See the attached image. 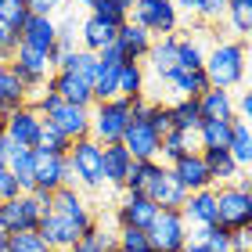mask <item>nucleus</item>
Masks as SVG:
<instances>
[{"mask_svg": "<svg viewBox=\"0 0 252 252\" xmlns=\"http://www.w3.org/2000/svg\"><path fill=\"white\" fill-rule=\"evenodd\" d=\"M245 43L242 40H223L205 54V68L202 72L209 76V87H220V90H234L238 83L245 79Z\"/></svg>", "mask_w": 252, "mask_h": 252, "instance_id": "1", "label": "nucleus"}, {"mask_svg": "<svg viewBox=\"0 0 252 252\" xmlns=\"http://www.w3.org/2000/svg\"><path fill=\"white\" fill-rule=\"evenodd\" d=\"M130 119H133V97L97 101V105L90 108V137H94L97 144H119Z\"/></svg>", "mask_w": 252, "mask_h": 252, "instance_id": "2", "label": "nucleus"}, {"mask_svg": "<svg viewBox=\"0 0 252 252\" xmlns=\"http://www.w3.org/2000/svg\"><path fill=\"white\" fill-rule=\"evenodd\" d=\"M216 223L227 231L252 227V191L238 184H216Z\"/></svg>", "mask_w": 252, "mask_h": 252, "instance_id": "3", "label": "nucleus"}, {"mask_svg": "<svg viewBox=\"0 0 252 252\" xmlns=\"http://www.w3.org/2000/svg\"><path fill=\"white\" fill-rule=\"evenodd\" d=\"M130 22L141 26L148 36H173L177 32V4L173 0H137L130 11Z\"/></svg>", "mask_w": 252, "mask_h": 252, "instance_id": "4", "label": "nucleus"}, {"mask_svg": "<svg viewBox=\"0 0 252 252\" xmlns=\"http://www.w3.org/2000/svg\"><path fill=\"white\" fill-rule=\"evenodd\" d=\"M43 205L36 194H29V191H22L18 198H7V202H0V231L4 234H15V231H36L40 220H43Z\"/></svg>", "mask_w": 252, "mask_h": 252, "instance_id": "5", "label": "nucleus"}, {"mask_svg": "<svg viewBox=\"0 0 252 252\" xmlns=\"http://www.w3.org/2000/svg\"><path fill=\"white\" fill-rule=\"evenodd\" d=\"M11 68H15L18 79L26 83L29 101L36 97L43 87H47V79H51V72H54V65H51L47 54L32 51V47H26V43H18V47H15V54H11Z\"/></svg>", "mask_w": 252, "mask_h": 252, "instance_id": "6", "label": "nucleus"}, {"mask_svg": "<svg viewBox=\"0 0 252 252\" xmlns=\"http://www.w3.org/2000/svg\"><path fill=\"white\" fill-rule=\"evenodd\" d=\"M148 242L155 252H184L188 245V220L180 209H158L155 223L148 227Z\"/></svg>", "mask_w": 252, "mask_h": 252, "instance_id": "7", "label": "nucleus"}, {"mask_svg": "<svg viewBox=\"0 0 252 252\" xmlns=\"http://www.w3.org/2000/svg\"><path fill=\"white\" fill-rule=\"evenodd\" d=\"M68 169H72V180H79L83 188H101L105 177H101V144L94 137H79L68 148Z\"/></svg>", "mask_w": 252, "mask_h": 252, "instance_id": "8", "label": "nucleus"}, {"mask_svg": "<svg viewBox=\"0 0 252 252\" xmlns=\"http://www.w3.org/2000/svg\"><path fill=\"white\" fill-rule=\"evenodd\" d=\"M4 133H7V141L15 148H29L32 152V148L40 144V133H43V116L26 101V105L11 108L4 116Z\"/></svg>", "mask_w": 252, "mask_h": 252, "instance_id": "9", "label": "nucleus"}, {"mask_svg": "<svg viewBox=\"0 0 252 252\" xmlns=\"http://www.w3.org/2000/svg\"><path fill=\"white\" fill-rule=\"evenodd\" d=\"M32 180H36L40 191H58L65 184H72V169H68V155H51L32 148ZM32 188V191H36Z\"/></svg>", "mask_w": 252, "mask_h": 252, "instance_id": "10", "label": "nucleus"}, {"mask_svg": "<svg viewBox=\"0 0 252 252\" xmlns=\"http://www.w3.org/2000/svg\"><path fill=\"white\" fill-rule=\"evenodd\" d=\"M119 144L133 155V162H158V152H162V137H158L141 116L130 119V126H126Z\"/></svg>", "mask_w": 252, "mask_h": 252, "instance_id": "11", "label": "nucleus"}, {"mask_svg": "<svg viewBox=\"0 0 252 252\" xmlns=\"http://www.w3.org/2000/svg\"><path fill=\"white\" fill-rule=\"evenodd\" d=\"M141 194H148L158 209H184V202H188V191L180 188V180L173 177V169L166 162H158V169L152 173V180H148V188Z\"/></svg>", "mask_w": 252, "mask_h": 252, "instance_id": "12", "label": "nucleus"}, {"mask_svg": "<svg viewBox=\"0 0 252 252\" xmlns=\"http://www.w3.org/2000/svg\"><path fill=\"white\" fill-rule=\"evenodd\" d=\"M51 213H58V216H65V220H72L83 234L97 223V216H94V209H90V202H87L72 184H65V188L54 191V198H51Z\"/></svg>", "mask_w": 252, "mask_h": 252, "instance_id": "13", "label": "nucleus"}, {"mask_svg": "<svg viewBox=\"0 0 252 252\" xmlns=\"http://www.w3.org/2000/svg\"><path fill=\"white\" fill-rule=\"evenodd\" d=\"M158 216V205L141 191H123V198L116 205V220L119 227H137V231H148Z\"/></svg>", "mask_w": 252, "mask_h": 252, "instance_id": "14", "label": "nucleus"}, {"mask_svg": "<svg viewBox=\"0 0 252 252\" xmlns=\"http://www.w3.org/2000/svg\"><path fill=\"white\" fill-rule=\"evenodd\" d=\"M40 238L43 242H47V249L51 252H68L72 249L79 238H83V231H79V227L72 223V220H65V216H58V213H43V220H40Z\"/></svg>", "mask_w": 252, "mask_h": 252, "instance_id": "15", "label": "nucleus"}, {"mask_svg": "<svg viewBox=\"0 0 252 252\" xmlns=\"http://www.w3.org/2000/svg\"><path fill=\"white\" fill-rule=\"evenodd\" d=\"M169 169H173V177L180 180V188H184L188 194L213 188V177H209V166H205L202 152H188V155H180L177 162H169Z\"/></svg>", "mask_w": 252, "mask_h": 252, "instance_id": "16", "label": "nucleus"}, {"mask_svg": "<svg viewBox=\"0 0 252 252\" xmlns=\"http://www.w3.org/2000/svg\"><path fill=\"white\" fill-rule=\"evenodd\" d=\"M18 43H26V47H32V51H40V54L51 58L54 43H58V22L51 15H29V22L18 32Z\"/></svg>", "mask_w": 252, "mask_h": 252, "instance_id": "17", "label": "nucleus"}, {"mask_svg": "<svg viewBox=\"0 0 252 252\" xmlns=\"http://www.w3.org/2000/svg\"><path fill=\"white\" fill-rule=\"evenodd\" d=\"M43 90H54L62 101H68V105H76V108H94V90H90V83L76 79L72 72H62V68L51 72V79H47Z\"/></svg>", "mask_w": 252, "mask_h": 252, "instance_id": "18", "label": "nucleus"}, {"mask_svg": "<svg viewBox=\"0 0 252 252\" xmlns=\"http://www.w3.org/2000/svg\"><path fill=\"white\" fill-rule=\"evenodd\" d=\"M184 252H234L231 231L220 227V223H213V227H188Z\"/></svg>", "mask_w": 252, "mask_h": 252, "instance_id": "19", "label": "nucleus"}, {"mask_svg": "<svg viewBox=\"0 0 252 252\" xmlns=\"http://www.w3.org/2000/svg\"><path fill=\"white\" fill-rule=\"evenodd\" d=\"M130 169H133V155L123 144H101V177H105V184L123 188Z\"/></svg>", "mask_w": 252, "mask_h": 252, "instance_id": "20", "label": "nucleus"}, {"mask_svg": "<svg viewBox=\"0 0 252 252\" xmlns=\"http://www.w3.org/2000/svg\"><path fill=\"white\" fill-rule=\"evenodd\" d=\"M184 220L188 227H213L216 223V188H205V191H194L188 194L184 202Z\"/></svg>", "mask_w": 252, "mask_h": 252, "instance_id": "21", "label": "nucleus"}, {"mask_svg": "<svg viewBox=\"0 0 252 252\" xmlns=\"http://www.w3.org/2000/svg\"><path fill=\"white\" fill-rule=\"evenodd\" d=\"M116 43L126 54V62H141V58H148V51H152V36H148L141 26H133V22H126V26L116 29Z\"/></svg>", "mask_w": 252, "mask_h": 252, "instance_id": "22", "label": "nucleus"}, {"mask_svg": "<svg viewBox=\"0 0 252 252\" xmlns=\"http://www.w3.org/2000/svg\"><path fill=\"white\" fill-rule=\"evenodd\" d=\"M162 83H166V90H173L177 97H202L205 90H209V76H205L202 68H198V72H188V68H173V72H169Z\"/></svg>", "mask_w": 252, "mask_h": 252, "instance_id": "23", "label": "nucleus"}, {"mask_svg": "<svg viewBox=\"0 0 252 252\" xmlns=\"http://www.w3.org/2000/svg\"><path fill=\"white\" fill-rule=\"evenodd\" d=\"M108 43H116V29H112L108 22H101L97 15H90L83 26H79V47H83V51L101 54Z\"/></svg>", "mask_w": 252, "mask_h": 252, "instance_id": "24", "label": "nucleus"}, {"mask_svg": "<svg viewBox=\"0 0 252 252\" xmlns=\"http://www.w3.org/2000/svg\"><path fill=\"white\" fill-rule=\"evenodd\" d=\"M26 101H29L26 83H22L18 72L11 68V62H0V105H4V116H7L11 108L26 105Z\"/></svg>", "mask_w": 252, "mask_h": 252, "instance_id": "25", "label": "nucleus"}, {"mask_svg": "<svg viewBox=\"0 0 252 252\" xmlns=\"http://www.w3.org/2000/svg\"><path fill=\"white\" fill-rule=\"evenodd\" d=\"M205 166H209V177H213V188L216 184H234L238 173H242V166L231 158L227 148H209V152H202Z\"/></svg>", "mask_w": 252, "mask_h": 252, "instance_id": "26", "label": "nucleus"}, {"mask_svg": "<svg viewBox=\"0 0 252 252\" xmlns=\"http://www.w3.org/2000/svg\"><path fill=\"white\" fill-rule=\"evenodd\" d=\"M177 43H180V36H158V40H152L148 62H152V72L158 79H166L177 68Z\"/></svg>", "mask_w": 252, "mask_h": 252, "instance_id": "27", "label": "nucleus"}, {"mask_svg": "<svg viewBox=\"0 0 252 252\" xmlns=\"http://www.w3.org/2000/svg\"><path fill=\"white\" fill-rule=\"evenodd\" d=\"M231 130H234V119H202V126L194 130V137H198V152L227 148V144H231Z\"/></svg>", "mask_w": 252, "mask_h": 252, "instance_id": "28", "label": "nucleus"}, {"mask_svg": "<svg viewBox=\"0 0 252 252\" xmlns=\"http://www.w3.org/2000/svg\"><path fill=\"white\" fill-rule=\"evenodd\" d=\"M198 108H202V119H238L234 116V97L231 90H220V87H209L205 94L198 97Z\"/></svg>", "mask_w": 252, "mask_h": 252, "instance_id": "29", "label": "nucleus"}, {"mask_svg": "<svg viewBox=\"0 0 252 252\" xmlns=\"http://www.w3.org/2000/svg\"><path fill=\"white\" fill-rule=\"evenodd\" d=\"M62 72H72L76 79L90 83V90H94V79H97V72H101V62H97V54H90V51H83V47H76V51L62 62Z\"/></svg>", "mask_w": 252, "mask_h": 252, "instance_id": "30", "label": "nucleus"}, {"mask_svg": "<svg viewBox=\"0 0 252 252\" xmlns=\"http://www.w3.org/2000/svg\"><path fill=\"white\" fill-rule=\"evenodd\" d=\"M169 119H173V130L180 133H194L202 126V108H198V97H177L169 105Z\"/></svg>", "mask_w": 252, "mask_h": 252, "instance_id": "31", "label": "nucleus"}, {"mask_svg": "<svg viewBox=\"0 0 252 252\" xmlns=\"http://www.w3.org/2000/svg\"><path fill=\"white\" fill-rule=\"evenodd\" d=\"M116 83H119V97H144V68H141V62H123L116 68Z\"/></svg>", "mask_w": 252, "mask_h": 252, "instance_id": "32", "label": "nucleus"}, {"mask_svg": "<svg viewBox=\"0 0 252 252\" xmlns=\"http://www.w3.org/2000/svg\"><path fill=\"white\" fill-rule=\"evenodd\" d=\"M7 169H11V177L18 180L22 191H32V188H36V180H32V152H29V148H15V144H11Z\"/></svg>", "mask_w": 252, "mask_h": 252, "instance_id": "33", "label": "nucleus"}, {"mask_svg": "<svg viewBox=\"0 0 252 252\" xmlns=\"http://www.w3.org/2000/svg\"><path fill=\"white\" fill-rule=\"evenodd\" d=\"M188 152H198V137H194V133H180V130H169L162 137V152H158V158L169 166V162H177V158L188 155Z\"/></svg>", "mask_w": 252, "mask_h": 252, "instance_id": "34", "label": "nucleus"}, {"mask_svg": "<svg viewBox=\"0 0 252 252\" xmlns=\"http://www.w3.org/2000/svg\"><path fill=\"white\" fill-rule=\"evenodd\" d=\"M227 152H231V158L238 166H252V130L234 119V130H231V144H227Z\"/></svg>", "mask_w": 252, "mask_h": 252, "instance_id": "35", "label": "nucleus"}, {"mask_svg": "<svg viewBox=\"0 0 252 252\" xmlns=\"http://www.w3.org/2000/svg\"><path fill=\"white\" fill-rule=\"evenodd\" d=\"M29 4L26 0H0V22L11 29V32H22V26L29 22Z\"/></svg>", "mask_w": 252, "mask_h": 252, "instance_id": "36", "label": "nucleus"}, {"mask_svg": "<svg viewBox=\"0 0 252 252\" xmlns=\"http://www.w3.org/2000/svg\"><path fill=\"white\" fill-rule=\"evenodd\" d=\"M177 68H188V72L205 68V51H202L198 40H180L177 43Z\"/></svg>", "mask_w": 252, "mask_h": 252, "instance_id": "37", "label": "nucleus"}, {"mask_svg": "<svg viewBox=\"0 0 252 252\" xmlns=\"http://www.w3.org/2000/svg\"><path fill=\"white\" fill-rule=\"evenodd\" d=\"M141 119L152 126L158 137H166L169 130H173V119H169V105H162V101H148V108L141 112Z\"/></svg>", "mask_w": 252, "mask_h": 252, "instance_id": "38", "label": "nucleus"}, {"mask_svg": "<svg viewBox=\"0 0 252 252\" xmlns=\"http://www.w3.org/2000/svg\"><path fill=\"white\" fill-rule=\"evenodd\" d=\"M116 249L119 252H152V242H148V231L119 227V231H116Z\"/></svg>", "mask_w": 252, "mask_h": 252, "instance_id": "39", "label": "nucleus"}, {"mask_svg": "<svg viewBox=\"0 0 252 252\" xmlns=\"http://www.w3.org/2000/svg\"><path fill=\"white\" fill-rule=\"evenodd\" d=\"M72 32H76V26H72V22L58 26V43H54V51H51V65H54V68H62V62H65L68 54L76 51V40H72Z\"/></svg>", "mask_w": 252, "mask_h": 252, "instance_id": "40", "label": "nucleus"}, {"mask_svg": "<svg viewBox=\"0 0 252 252\" xmlns=\"http://www.w3.org/2000/svg\"><path fill=\"white\" fill-rule=\"evenodd\" d=\"M40 152H51V155H68V148H72V141H68L65 133H58L54 126L43 123V133H40Z\"/></svg>", "mask_w": 252, "mask_h": 252, "instance_id": "41", "label": "nucleus"}, {"mask_svg": "<svg viewBox=\"0 0 252 252\" xmlns=\"http://www.w3.org/2000/svg\"><path fill=\"white\" fill-rule=\"evenodd\" d=\"M11 252H51L40 231H15L11 234Z\"/></svg>", "mask_w": 252, "mask_h": 252, "instance_id": "42", "label": "nucleus"}, {"mask_svg": "<svg viewBox=\"0 0 252 252\" xmlns=\"http://www.w3.org/2000/svg\"><path fill=\"white\" fill-rule=\"evenodd\" d=\"M119 97V83H116V68H101L94 79V105L97 101H112Z\"/></svg>", "mask_w": 252, "mask_h": 252, "instance_id": "43", "label": "nucleus"}, {"mask_svg": "<svg viewBox=\"0 0 252 252\" xmlns=\"http://www.w3.org/2000/svg\"><path fill=\"white\" fill-rule=\"evenodd\" d=\"M155 169H158V162H133L130 177H126V184H123V191H144Z\"/></svg>", "mask_w": 252, "mask_h": 252, "instance_id": "44", "label": "nucleus"}, {"mask_svg": "<svg viewBox=\"0 0 252 252\" xmlns=\"http://www.w3.org/2000/svg\"><path fill=\"white\" fill-rule=\"evenodd\" d=\"M90 15H97L101 22H108L112 29H119V26H126V22H130V11H123L116 0H105V4H97Z\"/></svg>", "mask_w": 252, "mask_h": 252, "instance_id": "45", "label": "nucleus"}, {"mask_svg": "<svg viewBox=\"0 0 252 252\" xmlns=\"http://www.w3.org/2000/svg\"><path fill=\"white\" fill-rule=\"evenodd\" d=\"M227 18H231L234 32H252V7H238V4H227Z\"/></svg>", "mask_w": 252, "mask_h": 252, "instance_id": "46", "label": "nucleus"}, {"mask_svg": "<svg viewBox=\"0 0 252 252\" xmlns=\"http://www.w3.org/2000/svg\"><path fill=\"white\" fill-rule=\"evenodd\" d=\"M198 18L205 22H220L227 15V0H198V11H194Z\"/></svg>", "mask_w": 252, "mask_h": 252, "instance_id": "47", "label": "nucleus"}, {"mask_svg": "<svg viewBox=\"0 0 252 252\" xmlns=\"http://www.w3.org/2000/svg\"><path fill=\"white\" fill-rule=\"evenodd\" d=\"M15 47H18V32H11L4 22H0V62H11Z\"/></svg>", "mask_w": 252, "mask_h": 252, "instance_id": "48", "label": "nucleus"}, {"mask_svg": "<svg viewBox=\"0 0 252 252\" xmlns=\"http://www.w3.org/2000/svg\"><path fill=\"white\" fill-rule=\"evenodd\" d=\"M18 194H22L18 180L11 177V169L4 166V169H0V202H7V198H18Z\"/></svg>", "mask_w": 252, "mask_h": 252, "instance_id": "49", "label": "nucleus"}, {"mask_svg": "<svg viewBox=\"0 0 252 252\" xmlns=\"http://www.w3.org/2000/svg\"><path fill=\"white\" fill-rule=\"evenodd\" d=\"M97 62H101V68H119L126 62V54L119 51V43H108V47L97 54Z\"/></svg>", "mask_w": 252, "mask_h": 252, "instance_id": "50", "label": "nucleus"}, {"mask_svg": "<svg viewBox=\"0 0 252 252\" xmlns=\"http://www.w3.org/2000/svg\"><path fill=\"white\" fill-rule=\"evenodd\" d=\"M234 116H242V123L252 130V90H245V94L234 101Z\"/></svg>", "mask_w": 252, "mask_h": 252, "instance_id": "51", "label": "nucleus"}, {"mask_svg": "<svg viewBox=\"0 0 252 252\" xmlns=\"http://www.w3.org/2000/svg\"><path fill=\"white\" fill-rule=\"evenodd\" d=\"M231 242H234V252H252V227H245V231H231Z\"/></svg>", "mask_w": 252, "mask_h": 252, "instance_id": "52", "label": "nucleus"}, {"mask_svg": "<svg viewBox=\"0 0 252 252\" xmlns=\"http://www.w3.org/2000/svg\"><path fill=\"white\" fill-rule=\"evenodd\" d=\"M26 4H29L32 15H51L54 7H62V4H65V0H26Z\"/></svg>", "mask_w": 252, "mask_h": 252, "instance_id": "53", "label": "nucleus"}, {"mask_svg": "<svg viewBox=\"0 0 252 252\" xmlns=\"http://www.w3.org/2000/svg\"><path fill=\"white\" fill-rule=\"evenodd\" d=\"M68 252H101L94 242H90V238H79V242L72 245V249H68Z\"/></svg>", "mask_w": 252, "mask_h": 252, "instance_id": "54", "label": "nucleus"}, {"mask_svg": "<svg viewBox=\"0 0 252 252\" xmlns=\"http://www.w3.org/2000/svg\"><path fill=\"white\" fill-rule=\"evenodd\" d=\"M7 155H11V141H7V133H0V169L7 166Z\"/></svg>", "mask_w": 252, "mask_h": 252, "instance_id": "55", "label": "nucleus"}, {"mask_svg": "<svg viewBox=\"0 0 252 252\" xmlns=\"http://www.w3.org/2000/svg\"><path fill=\"white\" fill-rule=\"evenodd\" d=\"M177 7H184V11L194 15V11H198V0H177Z\"/></svg>", "mask_w": 252, "mask_h": 252, "instance_id": "56", "label": "nucleus"}, {"mask_svg": "<svg viewBox=\"0 0 252 252\" xmlns=\"http://www.w3.org/2000/svg\"><path fill=\"white\" fill-rule=\"evenodd\" d=\"M0 252H11V234L0 231Z\"/></svg>", "mask_w": 252, "mask_h": 252, "instance_id": "57", "label": "nucleus"}, {"mask_svg": "<svg viewBox=\"0 0 252 252\" xmlns=\"http://www.w3.org/2000/svg\"><path fill=\"white\" fill-rule=\"evenodd\" d=\"M116 4H119L123 11H133V4H137V0H116Z\"/></svg>", "mask_w": 252, "mask_h": 252, "instance_id": "58", "label": "nucleus"}, {"mask_svg": "<svg viewBox=\"0 0 252 252\" xmlns=\"http://www.w3.org/2000/svg\"><path fill=\"white\" fill-rule=\"evenodd\" d=\"M79 4H83V7H90V11H94L97 4H105V0H79Z\"/></svg>", "mask_w": 252, "mask_h": 252, "instance_id": "59", "label": "nucleus"}, {"mask_svg": "<svg viewBox=\"0 0 252 252\" xmlns=\"http://www.w3.org/2000/svg\"><path fill=\"white\" fill-rule=\"evenodd\" d=\"M0 133H4V116H0Z\"/></svg>", "mask_w": 252, "mask_h": 252, "instance_id": "60", "label": "nucleus"}, {"mask_svg": "<svg viewBox=\"0 0 252 252\" xmlns=\"http://www.w3.org/2000/svg\"><path fill=\"white\" fill-rule=\"evenodd\" d=\"M0 116H4V105H0Z\"/></svg>", "mask_w": 252, "mask_h": 252, "instance_id": "61", "label": "nucleus"}, {"mask_svg": "<svg viewBox=\"0 0 252 252\" xmlns=\"http://www.w3.org/2000/svg\"><path fill=\"white\" fill-rule=\"evenodd\" d=\"M112 252H119V249H112Z\"/></svg>", "mask_w": 252, "mask_h": 252, "instance_id": "62", "label": "nucleus"}, {"mask_svg": "<svg viewBox=\"0 0 252 252\" xmlns=\"http://www.w3.org/2000/svg\"><path fill=\"white\" fill-rule=\"evenodd\" d=\"M249 36H252V32H249Z\"/></svg>", "mask_w": 252, "mask_h": 252, "instance_id": "63", "label": "nucleus"}]
</instances>
